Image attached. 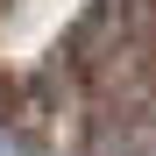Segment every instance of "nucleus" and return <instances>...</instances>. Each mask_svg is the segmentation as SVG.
Here are the masks:
<instances>
[{"label": "nucleus", "mask_w": 156, "mask_h": 156, "mask_svg": "<svg viewBox=\"0 0 156 156\" xmlns=\"http://www.w3.org/2000/svg\"><path fill=\"white\" fill-rule=\"evenodd\" d=\"M7 121H14V85L0 78V128H7Z\"/></svg>", "instance_id": "obj_1"}]
</instances>
